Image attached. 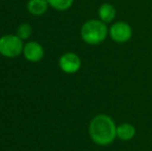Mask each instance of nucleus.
Here are the masks:
<instances>
[{
  "label": "nucleus",
  "instance_id": "f257e3e1",
  "mask_svg": "<svg viewBox=\"0 0 152 151\" xmlns=\"http://www.w3.org/2000/svg\"><path fill=\"white\" fill-rule=\"evenodd\" d=\"M88 131L91 140L99 146L110 145L117 138L116 124L114 120L106 114H99L93 117Z\"/></svg>",
  "mask_w": 152,
  "mask_h": 151
},
{
  "label": "nucleus",
  "instance_id": "f03ea898",
  "mask_svg": "<svg viewBox=\"0 0 152 151\" xmlns=\"http://www.w3.org/2000/svg\"><path fill=\"white\" fill-rule=\"evenodd\" d=\"M109 34V28L107 24L99 19H92L83 24L81 28V37L86 44L95 46L104 42Z\"/></svg>",
  "mask_w": 152,
  "mask_h": 151
},
{
  "label": "nucleus",
  "instance_id": "7ed1b4c3",
  "mask_svg": "<svg viewBox=\"0 0 152 151\" xmlns=\"http://www.w3.org/2000/svg\"><path fill=\"white\" fill-rule=\"evenodd\" d=\"M24 44L18 35L5 34L0 37V54L6 58H16L23 53Z\"/></svg>",
  "mask_w": 152,
  "mask_h": 151
},
{
  "label": "nucleus",
  "instance_id": "20e7f679",
  "mask_svg": "<svg viewBox=\"0 0 152 151\" xmlns=\"http://www.w3.org/2000/svg\"><path fill=\"white\" fill-rule=\"evenodd\" d=\"M109 34L110 37L118 44H124L128 42L132 36V29L129 24L123 21H118V22L112 24V26L109 29Z\"/></svg>",
  "mask_w": 152,
  "mask_h": 151
},
{
  "label": "nucleus",
  "instance_id": "39448f33",
  "mask_svg": "<svg viewBox=\"0 0 152 151\" xmlns=\"http://www.w3.org/2000/svg\"><path fill=\"white\" fill-rule=\"evenodd\" d=\"M81 58L72 52L64 53L59 59V67L63 73L72 75L76 74L81 69Z\"/></svg>",
  "mask_w": 152,
  "mask_h": 151
},
{
  "label": "nucleus",
  "instance_id": "423d86ee",
  "mask_svg": "<svg viewBox=\"0 0 152 151\" xmlns=\"http://www.w3.org/2000/svg\"><path fill=\"white\" fill-rule=\"evenodd\" d=\"M44 48L42 46L37 42H28L24 44L23 49V55L25 59L30 62H38L44 57Z\"/></svg>",
  "mask_w": 152,
  "mask_h": 151
},
{
  "label": "nucleus",
  "instance_id": "0eeeda50",
  "mask_svg": "<svg viewBox=\"0 0 152 151\" xmlns=\"http://www.w3.org/2000/svg\"><path fill=\"white\" fill-rule=\"evenodd\" d=\"M116 17V8L111 3H104L98 8V18L100 21L108 24L111 23Z\"/></svg>",
  "mask_w": 152,
  "mask_h": 151
},
{
  "label": "nucleus",
  "instance_id": "6e6552de",
  "mask_svg": "<svg viewBox=\"0 0 152 151\" xmlns=\"http://www.w3.org/2000/svg\"><path fill=\"white\" fill-rule=\"evenodd\" d=\"M117 138L122 141H129L136 136V128L130 123H121L117 126Z\"/></svg>",
  "mask_w": 152,
  "mask_h": 151
},
{
  "label": "nucleus",
  "instance_id": "1a4fd4ad",
  "mask_svg": "<svg viewBox=\"0 0 152 151\" xmlns=\"http://www.w3.org/2000/svg\"><path fill=\"white\" fill-rule=\"evenodd\" d=\"M49 3L47 0H29L27 9L33 16H42L48 9Z\"/></svg>",
  "mask_w": 152,
  "mask_h": 151
},
{
  "label": "nucleus",
  "instance_id": "9d476101",
  "mask_svg": "<svg viewBox=\"0 0 152 151\" xmlns=\"http://www.w3.org/2000/svg\"><path fill=\"white\" fill-rule=\"evenodd\" d=\"M49 3V5L52 6L54 9L56 10H66L72 5L74 0H47Z\"/></svg>",
  "mask_w": 152,
  "mask_h": 151
},
{
  "label": "nucleus",
  "instance_id": "9b49d317",
  "mask_svg": "<svg viewBox=\"0 0 152 151\" xmlns=\"http://www.w3.org/2000/svg\"><path fill=\"white\" fill-rule=\"evenodd\" d=\"M32 33V28L28 23H23L17 29V35L21 38L22 40H25L27 38H29V36Z\"/></svg>",
  "mask_w": 152,
  "mask_h": 151
}]
</instances>
